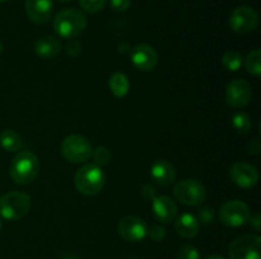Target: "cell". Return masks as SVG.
I'll return each mask as SVG.
<instances>
[{"label": "cell", "mask_w": 261, "mask_h": 259, "mask_svg": "<svg viewBox=\"0 0 261 259\" xmlns=\"http://www.w3.org/2000/svg\"><path fill=\"white\" fill-rule=\"evenodd\" d=\"M214 210L212 207H206V206H201L199 207V210L196 211V220L199 221V223H212L214 221Z\"/></svg>", "instance_id": "484cf974"}, {"label": "cell", "mask_w": 261, "mask_h": 259, "mask_svg": "<svg viewBox=\"0 0 261 259\" xmlns=\"http://www.w3.org/2000/svg\"><path fill=\"white\" fill-rule=\"evenodd\" d=\"M142 196L145 200L152 201L155 197V188L150 184H144L142 188Z\"/></svg>", "instance_id": "4dcf8cb0"}, {"label": "cell", "mask_w": 261, "mask_h": 259, "mask_svg": "<svg viewBox=\"0 0 261 259\" xmlns=\"http://www.w3.org/2000/svg\"><path fill=\"white\" fill-rule=\"evenodd\" d=\"M247 222H250V225H251L256 231H259L261 229V218H260L259 213H255L254 216H250V218Z\"/></svg>", "instance_id": "d6a6232c"}, {"label": "cell", "mask_w": 261, "mask_h": 259, "mask_svg": "<svg viewBox=\"0 0 261 259\" xmlns=\"http://www.w3.org/2000/svg\"><path fill=\"white\" fill-rule=\"evenodd\" d=\"M63 259H79L76 255H73V254H66L65 256H63Z\"/></svg>", "instance_id": "e575fe53"}, {"label": "cell", "mask_w": 261, "mask_h": 259, "mask_svg": "<svg viewBox=\"0 0 261 259\" xmlns=\"http://www.w3.org/2000/svg\"><path fill=\"white\" fill-rule=\"evenodd\" d=\"M87 17L82 10L75 8L63 9L54 18V30L60 37L71 40L78 37L87 28Z\"/></svg>", "instance_id": "6da1fadb"}, {"label": "cell", "mask_w": 261, "mask_h": 259, "mask_svg": "<svg viewBox=\"0 0 261 259\" xmlns=\"http://www.w3.org/2000/svg\"><path fill=\"white\" fill-rule=\"evenodd\" d=\"M155 218L162 223H170L177 217V205L168 196H155L152 200Z\"/></svg>", "instance_id": "9a60e30c"}, {"label": "cell", "mask_w": 261, "mask_h": 259, "mask_svg": "<svg viewBox=\"0 0 261 259\" xmlns=\"http://www.w3.org/2000/svg\"><path fill=\"white\" fill-rule=\"evenodd\" d=\"M106 175L97 164H86L76 170L74 175V185L76 190L84 196H96L103 189Z\"/></svg>", "instance_id": "3957f363"}, {"label": "cell", "mask_w": 261, "mask_h": 259, "mask_svg": "<svg viewBox=\"0 0 261 259\" xmlns=\"http://www.w3.org/2000/svg\"><path fill=\"white\" fill-rule=\"evenodd\" d=\"M3 52V43H2V41H0V53Z\"/></svg>", "instance_id": "8d00e7d4"}, {"label": "cell", "mask_w": 261, "mask_h": 259, "mask_svg": "<svg viewBox=\"0 0 261 259\" xmlns=\"http://www.w3.org/2000/svg\"><path fill=\"white\" fill-rule=\"evenodd\" d=\"M65 51H66V53H68V55L70 56V57H73V58L78 57V56L82 53V45H81V42H79V41L73 40V38H71V40H69L68 43H66Z\"/></svg>", "instance_id": "83f0119b"}, {"label": "cell", "mask_w": 261, "mask_h": 259, "mask_svg": "<svg viewBox=\"0 0 261 259\" xmlns=\"http://www.w3.org/2000/svg\"><path fill=\"white\" fill-rule=\"evenodd\" d=\"M259 24V15L252 8L239 7L229 15V27L240 35H246L256 29Z\"/></svg>", "instance_id": "9c48e42d"}, {"label": "cell", "mask_w": 261, "mask_h": 259, "mask_svg": "<svg viewBox=\"0 0 261 259\" xmlns=\"http://www.w3.org/2000/svg\"><path fill=\"white\" fill-rule=\"evenodd\" d=\"M117 231L124 240L138 243L148 235V225L137 216H125L119 221Z\"/></svg>", "instance_id": "30bf717a"}, {"label": "cell", "mask_w": 261, "mask_h": 259, "mask_svg": "<svg viewBox=\"0 0 261 259\" xmlns=\"http://www.w3.org/2000/svg\"><path fill=\"white\" fill-rule=\"evenodd\" d=\"M61 50L60 41L56 37L50 35L42 36L35 42V52L40 56L41 58L50 60L54 58Z\"/></svg>", "instance_id": "e0dca14e"}, {"label": "cell", "mask_w": 261, "mask_h": 259, "mask_svg": "<svg viewBox=\"0 0 261 259\" xmlns=\"http://www.w3.org/2000/svg\"><path fill=\"white\" fill-rule=\"evenodd\" d=\"M228 259H261V239L255 234H245L228 246Z\"/></svg>", "instance_id": "8992f818"}, {"label": "cell", "mask_w": 261, "mask_h": 259, "mask_svg": "<svg viewBox=\"0 0 261 259\" xmlns=\"http://www.w3.org/2000/svg\"><path fill=\"white\" fill-rule=\"evenodd\" d=\"M261 145H260V140L257 137H255L254 140L249 142V146H247V152L251 155H256L260 152Z\"/></svg>", "instance_id": "1f68e13d"}, {"label": "cell", "mask_w": 261, "mask_h": 259, "mask_svg": "<svg viewBox=\"0 0 261 259\" xmlns=\"http://www.w3.org/2000/svg\"><path fill=\"white\" fill-rule=\"evenodd\" d=\"M173 196L185 206H200L205 201L206 190L199 180L182 179L173 187Z\"/></svg>", "instance_id": "52a82bcc"}, {"label": "cell", "mask_w": 261, "mask_h": 259, "mask_svg": "<svg viewBox=\"0 0 261 259\" xmlns=\"http://www.w3.org/2000/svg\"><path fill=\"white\" fill-rule=\"evenodd\" d=\"M150 175L152 179L161 187H167L172 184L176 179V170L175 167L167 160H157L152 165L150 169Z\"/></svg>", "instance_id": "2e32d148"}, {"label": "cell", "mask_w": 261, "mask_h": 259, "mask_svg": "<svg viewBox=\"0 0 261 259\" xmlns=\"http://www.w3.org/2000/svg\"><path fill=\"white\" fill-rule=\"evenodd\" d=\"M31 206L32 201L27 193L8 192L0 197V216L8 221L20 220L30 212Z\"/></svg>", "instance_id": "277c9868"}, {"label": "cell", "mask_w": 261, "mask_h": 259, "mask_svg": "<svg viewBox=\"0 0 261 259\" xmlns=\"http://www.w3.org/2000/svg\"><path fill=\"white\" fill-rule=\"evenodd\" d=\"M148 235L152 240L162 241L166 238V230L160 225H153L148 228Z\"/></svg>", "instance_id": "f1b7e54d"}, {"label": "cell", "mask_w": 261, "mask_h": 259, "mask_svg": "<svg viewBox=\"0 0 261 259\" xmlns=\"http://www.w3.org/2000/svg\"><path fill=\"white\" fill-rule=\"evenodd\" d=\"M245 66L247 73L254 76L261 75V51L260 48H255L251 52L247 53L245 58Z\"/></svg>", "instance_id": "44dd1931"}, {"label": "cell", "mask_w": 261, "mask_h": 259, "mask_svg": "<svg viewBox=\"0 0 261 259\" xmlns=\"http://www.w3.org/2000/svg\"><path fill=\"white\" fill-rule=\"evenodd\" d=\"M250 208L245 202L240 200L227 201L219 208V220L229 228H240L249 221Z\"/></svg>", "instance_id": "ba28073f"}, {"label": "cell", "mask_w": 261, "mask_h": 259, "mask_svg": "<svg viewBox=\"0 0 261 259\" xmlns=\"http://www.w3.org/2000/svg\"><path fill=\"white\" fill-rule=\"evenodd\" d=\"M132 62L142 71H152L158 63V55L154 48L149 45H138L132 51Z\"/></svg>", "instance_id": "4fadbf2b"}, {"label": "cell", "mask_w": 261, "mask_h": 259, "mask_svg": "<svg viewBox=\"0 0 261 259\" xmlns=\"http://www.w3.org/2000/svg\"><path fill=\"white\" fill-rule=\"evenodd\" d=\"M232 126L239 134H247L251 130L252 123L250 117L244 112H237L232 117Z\"/></svg>", "instance_id": "603a6c76"}, {"label": "cell", "mask_w": 261, "mask_h": 259, "mask_svg": "<svg viewBox=\"0 0 261 259\" xmlns=\"http://www.w3.org/2000/svg\"><path fill=\"white\" fill-rule=\"evenodd\" d=\"M229 178L239 187L251 188L259 180V173L254 165L249 163L237 161L229 168Z\"/></svg>", "instance_id": "8fae6325"}, {"label": "cell", "mask_w": 261, "mask_h": 259, "mask_svg": "<svg viewBox=\"0 0 261 259\" xmlns=\"http://www.w3.org/2000/svg\"><path fill=\"white\" fill-rule=\"evenodd\" d=\"M54 12L53 0H25V13L35 24H46Z\"/></svg>", "instance_id": "5bb4252c"}, {"label": "cell", "mask_w": 261, "mask_h": 259, "mask_svg": "<svg viewBox=\"0 0 261 259\" xmlns=\"http://www.w3.org/2000/svg\"><path fill=\"white\" fill-rule=\"evenodd\" d=\"M40 172V160L32 151L23 150L12 160L9 174L13 182L17 184H30L36 179Z\"/></svg>", "instance_id": "7a4b0ae2"}, {"label": "cell", "mask_w": 261, "mask_h": 259, "mask_svg": "<svg viewBox=\"0 0 261 259\" xmlns=\"http://www.w3.org/2000/svg\"><path fill=\"white\" fill-rule=\"evenodd\" d=\"M59 2H61V3H69V2H73V0H59Z\"/></svg>", "instance_id": "d590c367"}, {"label": "cell", "mask_w": 261, "mask_h": 259, "mask_svg": "<svg viewBox=\"0 0 261 259\" xmlns=\"http://www.w3.org/2000/svg\"><path fill=\"white\" fill-rule=\"evenodd\" d=\"M107 0H79V5H81L82 9L87 13H98L106 5Z\"/></svg>", "instance_id": "d4e9b609"}, {"label": "cell", "mask_w": 261, "mask_h": 259, "mask_svg": "<svg viewBox=\"0 0 261 259\" xmlns=\"http://www.w3.org/2000/svg\"><path fill=\"white\" fill-rule=\"evenodd\" d=\"M2 2H8V0H0V3H2Z\"/></svg>", "instance_id": "74e56055"}, {"label": "cell", "mask_w": 261, "mask_h": 259, "mask_svg": "<svg viewBox=\"0 0 261 259\" xmlns=\"http://www.w3.org/2000/svg\"><path fill=\"white\" fill-rule=\"evenodd\" d=\"M110 5L115 12H126L132 5V0H110Z\"/></svg>", "instance_id": "f546056e"}, {"label": "cell", "mask_w": 261, "mask_h": 259, "mask_svg": "<svg viewBox=\"0 0 261 259\" xmlns=\"http://www.w3.org/2000/svg\"><path fill=\"white\" fill-rule=\"evenodd\" d=\"M61 154L73 164H82L92 156L91 142L82 135H69L61 142Z\"/></svg>", "instance_id": "5b68a950"}, {"label": "cell", "mask_w": 261, "mask_h": 259, "mask_svg": "<svg viewBox=\"0 0 261 259\" xmlns=\"http://www.w3.org/2000/svg\"><path fill=\"white\" fill-rule=\"evenodd\" d=\"M222 63L229 71H237L244 63V57L237 51H227L222 56Z\"/></svg>", "instance_id": "7402d4cb"}, {"label": "cell", "mask_w": 261, "mask_h": 259, "mask_svg": "<svg viewBox=\"0 0 261 259\" xmlns=\"http://www.w3.org/2000/svg\"><path fill=\"white\" fill-rule=\"evenodd\" d=\"M94 160V164L98 167H103V165L109 164L110 159H111V152L106 146H98L94 150H92V156Z\"/></svg>", "instance_id": "cb8c5ba5"}, {"label": "cell", "mask_w": 261, "mask_h": 259, "mask_svg": "<svg viewBox=\"0 0 261 259\" xmlns=\"http://www.w3.org/2000/svg\"><path fill=\"white\" fill-rule=\"evenodd\" d=\"M109 86L115 96H117V98H124V96L129 93L130 83L125 74L115 73L112 74L111 78H110Z\"/></svg>", "instance_id": "ffe728a7"}, {"label": "cell", "mask_w": 261, "mask_h": 259, "mask_svg": "<svg viewBox=\"0 0 261 259\" xmlns=\"http://www.w3.org/2000/svg\"><path fill=\"white\" fill-rule=\"evenodd\" d=\"M22 137L14 130H4L0 134V146L9 152H17L22 149Z\"/></svg>", "instance_id": "d6986e66"}, {"label": "cell", "mask_w": 261, "mask_h": 259, "mask_svg": "<svg viewBox=\"0 0 261 259\" xmlns=\"http://www.w3.org/2000/svg\"><path fill=\"white\" fill-rule=\"evenodd\" d=\"M252 96L251 85L244 79L232 80L227 85L226 99L227 103L233 108H241L250 102Z\"/></svg>", "instance_id": "7c38bea8"}, {"label": "cell", "mask_w": 261, "mask_h": 259, "mask_svg": "<svg viewBox=\"0 0 261 259\" xmlns=\"http://www.w3.org/2000/svg\"><path fill=\"white\" fill-rule=\"evenodd\" d=\"M0 229H2V221H0Z\"/></svg>", "instance_id": "f35d334b"}, {"label": "cell", "mask_w": 261, "mask_h": 259, "mask_svg": "<svg viewBox=\"0 0 261 259\" xmlns=\"http://www.w3.org/2000/svg\"><path fill=\"white\" fill-rule=\"evenodd\" d=\"M177 259H200V253L195 246L184 245L178 250Z\"/></svg>", "instance_id": "4316f807"}, {"label": "cell", "mask_w": 261, "mask_h": 259, "mask_svg": "<svg viewBox=\"0 0 261 259\" xmlns=\"http://www.w3.org/2000/svg\"><path fill=\"white\" fill-rule=\"evenodd\" d=\"M200 223L191 213H182L176 218L175 230L180 236L185 239H191L198 235Z\"/></svg>", "instance_id": "ac0fdd59"}, {"label": "cell", "mask_w": 261, "mask_h": 259, "mask_svg": "<svg viewBox=\"0 0 261 259\" xmlns=\"http://www.w3.org/2000/svg\"><path fill=\"white\" fill-rule=\"evenodd\" d=\"M205 259H224L222 255H218V254H212V255L206 256Z\"/></svg>", "instance_id": "836d02e7"}]
</instances>
